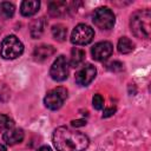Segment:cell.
Segmentation results:
<instances>
[{"label":"cell","mask_w":151,"mask_h":151,"mask_svg":"<svg viewBox=\"0 0 151 151\" xmlns=\"http://www.w3.org/2000/svg\"><path fill=\"white\" fill-rule=\"evenodd\" d=\"M40 1L38 0H25L21 2L20 12L24 17H31L39 11Z\"/></svg>","instance_id":"obj_12"},{"label":"cell","mask_w":151,"mask_h":151,"mask_svg":"<svg viewBox=\"0 0 151 151\" xmlns=\"http://www.w3.org/2000/svg\"><path fill=\"white\" fill-rule=\"evenodd\" d=\"M92 105L96 110H101L104 107V99L101 97V94H94L92 98Z\"/></svg>","instance_id":"obj_20"},{"label":"cell","mask_w":151,"mask_h":151,"mask_svg":"<svg viewBox=\"0 0 151 151\" xmlns=\"http://www.w3.org/2000/svg\"><path fill=\"white\" fill-rule=\"evenodd\" d=\"M112 51H113V46L110 41H100V42H97L91 48V54L94 60L103 61V60H106L112 54Z\"/></svg>","instance_id":"obj_8"},{"label":"cell","mask_w":151,"mask_h":151,"mask_svg":"<svg viewBox=\"0 0 151 151\" xmlns=\"http://www.w3.org/2000/svg\"><path fill=\"white\" fill-rule=\"evenodd\" d=\"M52 35L57 41H65L67 37V28L61 24L54 25L52 27Z\"/></svg>","instance_id":"obj_17"},{"label":"cell","mask_w":151,"mask_h":151,"mask_svg":"<svg viewBox=\"0 0 151 151\" xmlns=\"http://www.w3.org/2000/svg\"><path fill=\"white\" fill-rule=\"evenodd\" d=\"M68 6L70 4L65 1H51L48 4V12L52 17H60L68 11Z\"/></svg>","instance_id":"obj_13"},{"label":"cell","mask_w":151,"mask_h":151,"mask_svg":"<svg viewBox=\"0 0 151 151\" xmlns=\"http://www.w3.org/2000/svg\"><path fill=\"white\" fill-rule=\"evenodd\" d=\"M85 51L78 47H74L71 51V60H70V65L72 67H79L84 61H85Z\"/></svg>","instance_id":"obj_15"},{"label":"cell","mask_w":151,"mask_h":151,"mask_svg":"<svg viewBox=\"0 0 151 151\" xmlns=\"http://www.w3.org/2000/svg\"><path fill=\"white\" fill-rule=\"evenodd\" d=\"M24 52L22 42L15 35H8L1 41L0 54L4 59H15Z\"/></svg>","instance_id":"obj_3"},{"label":"cell","mask_w":151,"mask_h":151,"mask_svg":"<svg viewBox=\"0 0 151 151\" xmlns=\"http://www.w3.org/2000/svg\"><path fill=\"white\" fill-rule=\"evenodd\" d=\"M70 73V64L65 55H59L50 68V76L55 81H63L67 79Z\"/></svg>","instance_id":"obj_7"},{"label":"cell","mask_w":151,"mask_h":151,"mask_svg":"<svg viewBox=\"0 0 151 151\" xmlns=\"http://www.w3.org/2000/svg\"><path fill=\"white\" fill-rule=\"evenodd\" d=\"M0 151H7V150H6V146L2 145V144H0Z\"/></svg>","instance_id":"obj_25"},{"label":"cell","mask_w":151,"mask_h":151,"mask_svg":"<svg viewBox=\"0 0 151 151\" xmlns=\"http://www.w3.org/2000/svg\"><path fill=\"white\" fill-rule=\"evenodd\" d=\"M131 32L142 39H147L151 32V12L149 9H139L131 15Z\"/></svg>","instance_id":"obj_2"},{"label":"cell","mask_w":151,"mask_h":151,"mask_svg":"<svg viewBox=\"0 0 151 151\" xmlns=\"http://www.w3.org/2000/svg\"><path fill=\"white\" fill-rule=\"evenodd\" d=\"M2 139L7 145H15L22 142L24 139V131L21 129H11L5 131L2 134Z\"/></svg>","instance_id":"obj_10"},{"label":"cell","mask_w":151,"mask_h":151,"mask_svg":"<svg viewBox=\"0 0 151 151\" xmlns=\"http://www.w3.org/2000/svg\"><path fill=\"white\" fill-rule=\"evenodd\" d=\"M94 38V31L85 24L77 25L71 34V42L74 45H87Z\"/></svg>","instance_id":"obj_6"},{"label":"cell","mask_w":151,"mask_h":151,"mask_svg":"<svg viewBox=\"0 0 151 151\" xmlns=\"http://www.w3.org/2000/svg\"><path fill=\"white\" fill-rule=\"evenodd\" d=\"M114 112H116V109H114V107H111V109H105V110H104V113H103V118L110 117V116H112Z\"/></svg>","instance_id":"obj_22"},{"label":"cell","mask_w":151,"mask_h":151,"mask_svg":"<svg viewBox=\"0 0 151 151\" xmlns=\"http://www.w3.org/2000/svg\"><path fill=\"white\" fill-rule=\"evenodd\" d=\"M67 98V90L65 87H55L47 92L44 98V104L50 110H58L63 106L64 101Z\"/></svg>","instance_id":"obj_5"},{"label":"cell","mask_w":151,"mask_h":151,"mask_svg":"<svg viewBox=\"0 0 151 151\" xmlns=\"http://www.w3.org/2000/svg\"><path fill=\"white\" fill-rule=\"evenodd\" d=\"M72 126H74V127H78V126H84V125H86V120H84V119H78V120H72Z\"/></svg>","instance_id":"obj_23"},{"label":"cell","mask_w":151,"mask_h":151,"mask_svg":"<svg viewBox=\"0 0 151 151\" xmlns=\"http://www.w3.org/2000/svg\"><path fill=\"white\" fill-rule=\"evenodd\" d=\"M45 26H46V21L44 20V18H40V19L34 20V21L31 24V26H29V32H31L32 38H34V39L40 38L41 34L44 33Z\"/></svg>","instance_id":"obj_14"},{"label":"cell","mask_w":151,"mask_h":151,"mask_svg":"<svg viewBox=\"0 0 151 151\" xmlns=\"http://www.w3.org/2000/svg\"><path fill=\"white\" fill-rule=\"evenodd\" d=\"M55 50L53 46L51 45H41V46H37L34 48L33 52V57L37 61H45L47 60L50 57H52L54 54Z\"/></svg>","instance_id":"obj_11"},{"label":"cell","mask_w":151,"mask_h":151,"mask_svg":"<svg viewBox=\"0 0 151 151\" xmlns=\"http://www.w3.org/2000/svg\"><path fill=\"white\" fill-rule=\"evenodd\" d=\"M14 5L8 2V1H2L0 2V18L2 19H9L14 14Z\"/></svg>","instance_id":"obj_18"},{"label":"cell","mask_w":151,"mask_h":151,"mask_svg":"<svg viewBox=\"0 0 151 151\" xmlns=\"http://www.w3.org/2000/svg\"><path fill=\"white\" fill-rule=\"evenodd\" d=\"M13 127H14V120L6 114H0V130L7 131Z\"/></svg>","instance_id":"obj_19"},{"label":"cell","mask_w":151,"mask_h":151,"mask_svg":"<svg viewBox=\"0 0 151 151\" xmlns=\"http://www.w3.org/2000/svg\"><path fill=\"white\" fill-rule=\"evenodd\" d=\"M53 144L58 151H84L88 144V137L67 126H59L53 132Z\"/></svg>","instance_id":"obj_1"},{"label":"cell","mask_w":151,"mask_h":151,"mask_svg":"<svg viewBox=\"0 0 151 151\" xmlns=\"http://www.w3.org/2000/svg\"><path fill=\"white\" fill-rule=\"evenodd\" d=\"M107 68L111 71H122L123 70V64L119 61H111L107 65Z\"/></svg>","instance_id":"obj_21"},{"label":"cell","mask_w":151,"mask_h":151,"mask_svg":"<svg viewBox=\"0 0 151 151\" xmlns=\"http://www.w3.org/2000/svg\"><path fill=\"white\" fill-rule=\"evenodd\" d=\"M114 14L109 7H99L94 11L92 21L100 29H110L114 25Z\"/></svg>","instance_id":"obj_4"},{"label":"cell","mask_w":151,"mask_h":151,"mask_svg":"<svg viewBox=\"0 0 151 151\" xmlns=\"http://www.w3.org/2000/svg\"><path fill=\"white\" fill-rule=\"evenodd\" d=\"M37 151H52V150H51V147H48V146H41V147H39Z\"/></svg>","instance_id":"obj_24"},{"label":"cell","mask_w":151,"mask_h":151,"mask_svg":"<svg viewBox=\"0 0 151 151\" xmlns=\"http://www.w3.org/2000/svg\"><path fill=\"white\" fill-rule=\"evenodd\" d=\"M96 74H97V68L93 65L87 64L76 73V81L80 86H86L96 78Z\"/></svg>","instance_id":"obj_9"},{"label":"cell","mask_w":151,"mask_h":151,"mask_svg":"<svg viewBox=\"0 0 151 151\" xmlns=\"http://www.w3.org/2000/svg\"><path fill=\"white\" fill-rule=\"evenodd\" d=\"M118 51L123 54H127V53H131L133 50H134V44L132 42V40H130L129 38L126 37H122L119 40H118Z\"/></svg>","instance_id":"obj_16"}]
</instances>
